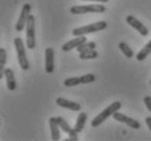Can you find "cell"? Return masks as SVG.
Masks as SVG:
<instances>
[{
    "label": "cell",
    "instance_id": "cell-24",
    "mask_svg": "<svg viewBox=\"0 0 151 141\" xmlns=\"http://www.w3.org/2000/svg\"><path fill=\"white\" fill-rule=\"evenodd\" d=\"M144 102L146 104V107L147 109L149 110V112H151V97L150 96H147L144 98Z\"/></svg>",
    "mask_w": 151,
    "mask_h": 141
},
{
    "label": "cell",
    "instance_id": "cell-19",
    "mask_svg": "<svg viewBox=\"0 0 151 141\" xmlns=\"http://www.w3.org/2000/svg\"><path fill=\"white\" fill-rule=\"evenodd\" d=\"M98 52L93 49V50H88V51H84L79 53V59L82 60H90V59H97L98 58Z\"/></svg>",
    "mask_w": 151,
    "mask_h": 141
},
{
    "label": "cell",
    "instance_id": "cell-9",
    "mask_svg": "<svg viewBox=\"0 0 151 141\" xmlns=\"http://www.w3.org/2000/svg\"><path fill=\"white\" fill-rule=\"evenodd\" d=\"M45 71L48 74H51L55 71V50L52 48L46 49Z\"/></svg>",
    "mask_w": 151,
    "mask_h": 141
},
{
    "label": "cell",
    "instance_id": "cell-4",
    "mask_svg": "<svg viewBox=\"0 0 151 141\" xmlns=\"http://www.w3.org/2000/svg\"><path fill=\"white\" fill-rule=\"evenodd\" d=\"M14 46L17 49V60H19V64H20L21 69L23 71H27L29 69V63H28L27 59H26V54H25V47L23 44V40L20 37L14 38Z\"/></svg>",
    "mask_w": 151,
    "mask_h": 141
},
{
    "label": "cell",
    "instance_id": "cell-5",
    "mask_svg": "<svg viewBox=\"0 0 151 141\" xmlns=\"http://www.w3.org/2000/svg\"><path fill=\"white\" fill-rule=\"evenodd\" d=\"M26 47L29 50L36 47V39H35V16L29 15V19L26 24Z\"/></svg>",
    "mask_w": 151,
    "mask_h": 141
},
{
    "label": "cell",
    "instance_id": "cell-6",
    "mask_svg": "<svg viewBox=\"0 0 151 141\" xmlns=\"http://www.w3.org/2000/svg\"><path fill=\"white\" fill-rule=\"evenodd\" d=\"M31 10H32V6L29 4H25L22 8V11H21L20 17L17 20V24H15V29L17 31H22L24 29V27L27 24V21L29 19V15H31Z\"/></svg>",
    "mask_w": 151,
    "mask_h": 141
},
{
    "label": "cell",
    "instance_id": "cell-2",
    "mask_svg": "<svg viewBox=\"0 0 151 141\" xmlns=\"http://www.w3.org/2000/svg\"><path fill=\"white\" fill-rule=\"evenodd\" d=\"M108 24L106 22L104 21H100L97 22V23H93V24L86 25V26H82V27H77L74 28L72 31V34L74 36H83V35H87V34H93V33H97L99 31H103L106 29Z\"/></svg>",
    "mask_w": 151,
    "mask_h": 141
},
{
    "label": "cell",
    "instance_id": "cell-27",
    "mask_svg": "<svg viewBox=\"0 0 151 141\" xmlns=\"http://www.w3.org/2000/svg\"><path fill=\"white\" fill-rule=\"evenodd\" d=\"M150 85H151V80H150Z\"/></svg>",
    "mask_w": 151,
    "mask_h": 141
},
{
    "label": "cell",
    "instance_id": "cell-22",
    "mask_svg": "<svg viewBox=\"0 0 151 141\" xmlns=\"http://www.w3.org/2000/svg\"><path fill=\"white\" fill-rule=\"evenodd\" d=\"M79 78H81V83L82 84H90L96 80V76L93 74H86L84 76H81Z\"/></svg>",
    "mask_w": 151,
    "mask_h": 141
},
{
    "label": "cell",
    "instance_id": "cell-1",
    "mask_svg": "<svg viewBox=\"0 0 151 141\" xmlns=\"http://www.w3.org/2000/svg\"><path fill=\"white\" fill-rule=\"evenodd\" d=\"M122 104L120 101H115L113 103H111L108 107H106L104 110L97 115L93 120H91V127H98L100 124H102L106 120H108V117L113 116V114L115 112L120 110Z\"/></svg>",
    "mask_w": 151,
    "mask_h": 141
},
{
    "label": "cell",
    "instance_id": "cell-7",
    "mask_svg": "<svg viewBox=\"0 0 151 141\" xmlns=\"http://www.w3.org/2000/svg\"><path fill=\"white\" fill-rule=\"evenodd\" d=\"M126 22H127V24L129 25V26H132L134 29H136V31H137L141 36L146 37V36L149 34V29H148V28L146 27V26H145L140 21H138L136 17L133 16V15H127Z\"/></svg>",
    "mask_w": 151,
    "mask_h": 141
},
{
    "label": "cell",
    "instance_id": "cell-13",
    "mask_svg": "<svg viewBox=\"0 0 151 141\" xmlns=\"http://www.w3.org/2000/svg\"><path fill=\"white\" fill-rule=\"evenodd\" d=\"M49 126H50V130H51V139L53 141L59 140L60 139V130H59L60 126L57 123L55 117H51L49 120Z\"/></svg>",
    "mask_w": 151,
    "mask_h": 141
},
{
    "label": "cell",
    "instance_id": "cell-25",
    "mask_svg": "<svg viewBox=\"0 0 151 141\" xmlns=\"http://www.w3.org/2000/svg\"><path fill=\"white\" fill-rule=\"evenodd\" d=\"M146 124L148 125V127H149V129L151 130V116L146 117Z\"/></svg>",
    "mask_w": 151,
    "mask_h": 141
},
{
    "label": "cell",
    "instance_id": "cell-15",
    "mask_svg": "<svg viewBox=\"0 0 151 141\" xmlns=\"http://www.w3.org/2000/svg\"><path fill=\"white\" fill-rule=\"evenodd\" d=\"M151 53V40L149 42H148L147 45L145 46L144 48L141 49L140 51L138 52L137 55H136V59H137L138 61H144V60H146L147 59V57Z\"/></svg>",
    "mask_w": 151,
    "mask_h": 141
},
{
    "label": "cell",
    "instance_id": "cell-12",
    "mask_svg": "<svg viewBox=\"0 0 151 141\" xmlns=\"http://www.w3.org/2000/svg\"><path fill=\"white\" fill-rule=\"evenodd\" d=\"M4 77H6V83H7L8 89L10 91H14L17 89V82L14 78L13 71L11 69H4Z\"/></svg>",
    "mask_w": 151,
    "mask_h": 141
},
{
    "label": "cell",
    "instance_id": "cell-18",
    "mask_svg": "<svg viewBox=\"0 0 151 141\" xmlns=\"http://www.w3.org/2000/svg\"><path fill=\"white\" fill-rule=\"evenodd\" d=\"M55 120H57V123H58V125L60 126V128H61L62 130L64 131V132H66V134H69L70 131H71V126L69 125V123L66 122L63 117L61 116H58V117H55Z\"/></svg>",
    "mask_w": 151,
    "mask_h": 141
},
{
    "label": "cell",
    "instance_id": "cell-20",
    "mask_svg": "<svg viewBox=\"0 0 151 141\" xmlns=\"http://www.w3.org/2000/svg\"><path fill=\"white\" fill-rule=\"evenodd\" d=\"M97 45H96V42H86L85 44H83V45L78 46L77 47V51L81 53V52H84V51H88V50H93V49H96Z\"/></svg>",
    "mask_w": 151,
    "mask_h": 141
},
{
    "label": "cell",
    "instance_id": "cell-11",
    "mask_svg": "<svg viewBox=\"0 0 151 141\" xmlns=\"http://www.w3.org/2000/svg\"><path fill=\"white\" fill-rule=\"evenodd\" d=\"M55 103L58 104L59 107H64V109H69L71 111H81V109H82L79 103L73 102V101H70V100H66L64 98H58V99L55 100Z\"/></svg>",
    "mask_w": 151,
    "mask_h": 141
},
{
    "label": "cell",
    "instance_id": "cell-14",
    "mask_svg": "<svg viewBox=\"0 0 151 141\" xmlns=\"http://www.w3.org/2000/svg\"><path fill=\"white\" fill-rule=\"evenodd\" d=\"M86 120H87V114L84 113V112H81L77 116V120H76V124L74 126V129H75L77 132H82L84 127H85Z\"/></svg>",
    "mask_w": 151,
    "mask_h": 141
},
{
    "label": "cell",
    "instance_id": "cell-3",
    "mask_svg": "<svg viewBox=\"0 0 151 141\" xmlns=\"http://www.w3.org/2000/svg\"><path fill=\"white\" fill-rule=\"evenodd\" d=\"M106 7L102 4H87V6H74L70 9L72 14H85V13H102L106 12Z\"/></svg>",
    "mask_w": 151,
    "mask_h": 141
},
{
    "label": "cell",
    "instance_id": "cell-21",
    "mask_svg": "<svg viewBox=\"0 0 151 141\" xmlns=\"http://www.w3.org/2000/svg\"><path fill=\"white\" fill-rule=\"evenodd\" d=\"M81 78L79 77H71V78H66L64 80V86L65 87H73L81 85Z\"/></svg>",
    "mask_w": 151,
    "mask_h": 141
},
{
    "label": "cell",
    "instance_id": "cell-16",
    "mask_svg": "<svg viewBox=\"0 0 151 141\" xmlns=\"http://www.w3.org/2000/svg\"><path fill=\"white\" fill-rule=\"evenodd\" d=\"M6 63H7V52H6V49L0 48V78L4 77V69Z\"/></svg>",
    "mask_w": 151,
    "mask_h": 141
},
{
    "label": "cell",
    "instance_id": "cell-23",
    "mask_svg": "<svg viewBox=\"0 0 151 141\" xmlns=\"http://www.w3.org/2000/svg\"><path fill=\"white\" fill-rule=\"evenodd\" d=\"M77 131L74 129V128H72L71 129V131L69 132V139H66V141H77L78 140V138H77Z\"/></svg>",
    "mask_w": 151,
    "mask_h": 141
},
{
    "label": "cell",
    "instance_id": "cell-10",
    "mask_svg": "<svg viewBox=\"0 0 151 141\" xmlns=\"http://www.w3.org/2000/svg\"><path fill=\"white\" fill-rule=\"evenodd\" d=\"M87 42V38L85 37V35H83V36H77L76 38L72 39V40H69V42H66L64 45L62 46V50L63 51H71L72 49L74 48H77L78 46L83 45V44H85Z\"/></svg>",
    "mask_w": 151,
    "mask_h": 141
},
{
    "label": "cell",
    "instance_id": "cell-17",
    "mask_svg": "<svg viewBox=\"0 0 151 141\" xmlns=\"http://www.w3.org/2000/svg\"><path fill=\"white\" fill-rule=\"evenodd\" d=\"M119 49L122 51V53H123L126 58L132 59L133 57H134V52H133V50H132V49L129 48V47H128V46H127L124 42H122L119 44Z\"/></svg>",
    "mask_w": 151,
    "mask_h": 141
},
{
    "label": "cell",
    "instance_id": "cell-26",
    "mask_svg": "<svg viewBox=\"0 0 151 141\" xmlns=\"http://www.w3.org/2000/svg\"><path fill=\"white\" fill-rule=\"evenodd\" d=\"M84 1H96V2H108L109 0H84Z\"/></svg>",
    "mask_w": 151,
    "mask_h": 141
},
{
    "label": "cell",
    "instance_id": "cell-8",
    "mask_svg": "<svg viewBox=\"0 0 151 141\" xmlns=\"http://www.w3.org/2000/svg\"><path fill=\"white\" fill-rule=\"evenodd\" d=\"M113 117L114 120H117V122H120V123H123V124H126L127 126H129L131 128L133 129H139L141 127V124L136 120H133L131 117L126 116V115H124L122 113H119V112H115L113 114Z\"/></svg>",
    "mask_w": 151,
    "mask_h": 141
}]
</instances>
